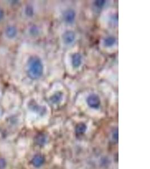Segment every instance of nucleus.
I'll list each match as a JSON object with an SVG mask.
<instances>
[{"instance_id":"nucleus-3","label":"nucleus","mask_w":150,"mask_h":169,"mask_svg":"<svg viewBox=\"0 0 150 169\" xmlns=\"http://www.w3.org/2000/svg\"><path fill=\"white\" fill-rule=\"evenodd\" d=\"M63 42L65 44L69 45L72 44L75 39V34L73 31H67L63 34Z\"/></svg>"},{"instance_id":"nucleus-12","label":"nucleus","mask_w":150,"mask_h":169,"mask_svg":"<svg viewBox=\"0 0 150 169\" xmlns=\"http://www.w3.org/2000/svg\"><path fill=\"white\" fill-rule=\"evenodd\" d=\"M106 1L104 0H97L95 1L94 5L96 7L101 9L104 6V5L106 4Z\"/></svg>"},{"instance_id":"nucleus-13","label":"nucleus","mask_w":150,"mask_h":169,"mask_svg":"<svg viewBox=\"0 0 150 169\" xmlns=\"http://www.w3.org/2000/svg\"><path fill=\"white\" fill-rule=\"evenodd\" d=\"M6 166V162L3 158H0V169H4Z\"/></svg>"},{"instance_id":"nucleus-1","label":"nucleus","mask_w":150,"mask_h":169,"mask_svg":"<svg viewBox=\"0 0 150 169\" xmlns=\"http://www.w3.org/2000/svg\"><path fill=\"white\" fill-rule=\"evenodd\" d=\"M43 73V66L41 60L37 56H32L28 63L27 73L33 79L39 78Z\"/></svg>"},{"instance_id":"nucleus-4","label":"nucleus","mask_w":150,"mask_h":169,"mask_svg":"<svg viewBox=\"0 0 150 169\" xmlns=\"http://www.w3.org/2000/svg\"><path fill=\"white\" fill-rule=\"evenodd\" d=\"M63 18L64 21L69 24L73 23L75 18V13L74 10L69 9L65 11L63 14Z\"/></svg>"},{"instance_id":"nucleus-9","label":"nucleus","mask_w":150,"mask_h":169,"mask_svg":"<svg viewBox=\"0 0 150 169\" xmlns=\"http://www.w3.org/2000/svg\"><path fill=\"white\" fill-rule=\"evenodd\" d=\"M87 130V126L84 123H80L76 126L75 131L78 135H82Z\"/></svg>"},{"instance_id":"nucleus-8","label":"nucleus","mask_w":150,"mask_h":169,"mask_svg":"<svg viewBox=\"0 0 150 169\" xmlns=\"http://www.w3.org/2000/svg\"><path fill=\"white\" fill-rule=\"evenodd\" d=\"M116 38L114 37H106V38L104 39L103 40V44L106 47L110 48L113 46V45H115V44L116 43Z\"/></svg>"},{"instance_id":"nucleus-14","label":"nucleus","mask_w":150,"mask_h":169,"mask_svg":"<svg viewBox=\"0 0 150 169\" xmlns=\"http://www.w3.org/2000/svg\"><path fill=\"white\" fill-rule=\"evenodd\" d=\"M27 14L28 15H32L33 14V10L31 7H28V10H27Z\"/></svg>"},{"instance_id":"nucleus-11","label":"nucleus","mask_w":150,"mask_h":169,"mask_svg":"<svg viewBox=\"0 0 150 169\" xmlns=\"http://www.w3.org/2000/svg\"><path fill=\"white\" fill-rule=\"evenodd\" d=\"M6 34L9 37H13L17 34V30L14 27H10L7 30Z\"/></svg>"},{"instance_id":"nucleus-7","label":"nucleus","mask_w":150,"mask_h":169,"mask_svg":"<svg viewBox=\"0 0 150 169\" xmlns=\"http://www.w3.org/2000/svg\"><path fill=\"white\" fill-rule=\"evenodd\" d=\"M63 93L61 92H57L54 94L50 98V101L53 104H58L63 99Z\"/></svg>"},{"instance_id":"nucleus-16","label":"nucleus","mask_w":150,"mask_h":169,"mask_svg":"<svg viewBox=\"0 0 150 169\" xmlns=\"http://www.w3.org/2000/svg\"><path fill=\"white\" fill-rule=\"evenodd\" d=\"M3 11L2 10H0V20L2 19V17H3Z\"/></svg>"},{"instance_id":"nucleus-15","label":"nucleus","mask_w":150,"mask_h":169,"mask_svg":"<svg viewBox=\"0 0 150 169\" xmlns=\"http://www.w3.org/2000/svg\"><path fill=\"white\" fill-rule=\"evenodd\" d=\"M117 133H118V131H117V130H116L114 132V134H113V137H114V138L115 139H116V140H117V137H118V134H117Z\"/></svg>"},{"instance_id":"nucleus-6","label":"nucleus","mask_w":150,"mask_h":169,"mask_svg":"<svg viewBox=\"0 0 150 169\" xmlns=\"http://www.w3.org/2000/svg\"><path fill=\"white\" fill-rule=\"evenodd\" d=\"M45 162V158L41 154H37L34 156L32 160V163L34 167L39 168L41 167Z\"/></svg>"},{"instance_id":"nucleus-2","label":"nucleus","mask_w":150,"mask_h":169,"mask_svg":"<svg viewBox=\"0 0 150 169\" xmlns=\"http://www.w3.org/2000/svg\"><path fill=\"white\" fill-rule=\"evenodd\" d=\"M87 103L89 107L93 109H98L100 108L101 104L100 97L95 94H91L87 99Z\"/></svg>"},{"instance_id":"nucleus-5","label":"nucleus","mask_w":150,"mask_h":169,"mask_svg":"<svg viewBox=\"0 0 150 169\" xmlns=\"http://www.w3.org/2000/svg\"><path fill=\"white\" fill-rule=\"evenodd\" d=\"M82 62V55L79 53H75L71 57V64L73 67L78 68L81 66Z\"/></svg>"},{"instance_id":"nucleus-10","label":"nucleus","mask_w":150,"mask_h":169,"mask_svg":"<svg viewBox=\"0 0 150 169\" xmlns=\"http://www.w3.org/2000/svg\"><path fill=\"white\" fill-rule=\"evenodd\" d=\"M36 142L38 144L43 145L46 142V137L43 135H39L36 137Z\"/></svg>"}]
</instances>
